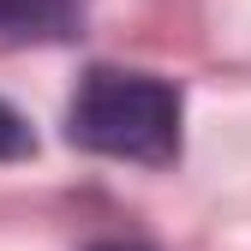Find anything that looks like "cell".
Masks as SVG:
<instances>
[{
	"label": "cell",
	"instance_id": "cell-4",
	"mask_svg": "<svg viewBox=\"0 0 251 251\" xmlns=\"http://www.w3.org/2000/svg\"><path fill=\"white\" fill-rule=\"evenodd\" d=\"M96 251H144V245H96Z\"/></svg>",
	"mask_w": 251,
	"mask_h": 251
},
{
	"label": "cell",
	"instance_id": "cell-2",
	"mask_svg": "<svg viewBox=\"0 0 251 251\" xmlns=\"http://www.w3.org/2000/svg\"><path fill=\"white\" fill-rule=\"evenodd\" d=\"M72 18V0H0V30H54Z\"/></svg>",
	"mask_w": 251,
	"mask_h": 251
},
{
	"label": "cell",
	"instance_id": "cell-3",
	"mask_svg": "<svg viewBox=\"0 0 251 251\" xmlns=\"http://www.w3.org/2000/svg\"><path fill=\"white\" fill-rule=\"evenodd\" d=\"M24 150H30V126L0 102V162H6V155H24Z\"/></svg>",
	"mask_w": 251,
	"mask_h": 251
},
{
	"label": "cell",
	"instance_id": "cell-1",
	"mask_svg": "<svg viewBox=\"0 0 251 251\" xmlns=\"http://www.w3.org/2000/svg\"><path fill=\"white\" fill-rule=\"evenodd\" d=\"M66 138L90 155L162 168L179 155V90L150 72H114L96 66L66 114Z\"/></svg>",
	"mask_w": 251,
	"mask_h": 251
}]
</instances>
